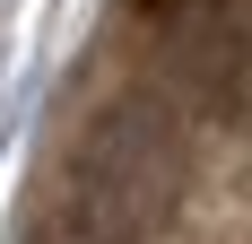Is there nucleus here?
Returning <instances> with one entry per match:
<instances>
[{"label": "nucleus", "mask_w": 252, "mask_h": 244, "mask_svg": "<svg viewBox=\"0 0 252 244\" xmlns=\"http://www.w3.org/2000/svg\"><path fill=\"white\" fill-rule=\"evenodd\" d=\"M209 174V122L148 70L104 52L61 105L52 140V227L96 244H165Z\"/></svg>", "instance_id": "f257e3e1"}, {"label": "nucleus", "mask_w": 252, "mask_h": 244, "mask_svg": "<svg viewBox=\"0 0 252 244\" xmlns=\"http://www.w3.org/2000/svg\"><path fill=\"white\" fill-rule=\"evenodd\" d=\"M113 52L209 131L252 140V0H122Z\"/></svg>", "instance_id": "f03ea898"}]
</instances>
